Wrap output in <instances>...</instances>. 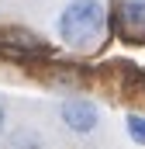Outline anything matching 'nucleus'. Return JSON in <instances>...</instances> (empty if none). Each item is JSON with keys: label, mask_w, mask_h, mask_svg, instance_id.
Instances as JSON below:
<instances>
[{"label": "nucleus", "mask_w": 145, "mask_h": 149, "mask_svg": "<svg viewBox=\"0 0 145 149\" xmlns=\"http://www.w3.org/2000/svg\"><path fill=\"white\" fill-rule=\"evenodd\" d=\"M107 24L100 0H69L59 14V38L69 49H90Z\"/></svg>", "instance_id": "nucleus-1"}, {"label": "nucleus", "mask_w": 145, "mask_h": 149, "mask_svg": "<svg viewBox=\"0 0 145 149\" xmlns=\"http://www.w3.org/2000/svg\"><path fill=\"white\" fill-rule=\"evenodd\" d=\"M52 56V49L41 42L38 35H31L28 28H3L0 31V59L7 63H35Z\"/></svg>", "instance_id": "nucleus-2"}, {"label": "nucleus", "mask_w": 145, "mask_h": 149, "mask_svg": "<svg viewBox=\"0 0 145 149\" xmlns=\"http://www.w3.org/2000/svg\"><path fill=\"white\" fill-rule=\"evenodd\" d=\"M110 24L121 42L128 45H145V0H117Z\"/></svg>", "instance_id": "nucleus-3"}, {"label": "nucleus", "mask_w": 145, "mask_h": 149, "mask_svg": "<svg viewBox=\"0 0 145 149\" xmlns=\"http://www.w3.org/2000/svg\"><path fill=\"white\" fill-rule=\"evenodd\" d=\"M59 118H62V125L76 132V135H90L97 125H100V111H97V104H90V101H83V97H69L62 108H59Z\"/></svg>", "instance_id": "nucleus-4"}, {"label": "nucleus", "mask_w": 145, "mask_h": 149, "mask_svg": "<svg viewBox=\"0 0 145 149\" xmlns=\"http://www.w3.org/2000/svg\"><path fill=\"white\" fill-rule=\"evenodd\" d=\"M48 83L52 87H86V73L79 66H55L48 73Z\"/></svg>", "instance_id": "nucleus-5"}, {"label": "nucleus", "mask_w": 145, "mask_h": 149, "mask_svg": "<svg viewBox=\"0 0 145 149\" xmlns=\"http://www.w3.org/2000/svg\"><path fill=\"white\" fill-rule=\"evenodd\" d=\"M3 149H45V142H41V135L31 132V128H14L7 135Z\"/></svg>", "instance_id": "nucleus-6"}, {"label": "nucleus", "mask_w": 145, "mask_h": 149, "mask_svg": "<svg viewBox=\"0 0 145 149\" xmlns=\"http://www.w3.org/2000/svg\"><path fill=\"white\" fill-rule=\"evenodd\" d=\"M124 128H128L131 142L145 146V114H138V111H128V114H124Z\"/></svg>", "instance_id": "nucleus-7"}, {"label": "nucleus", "mask_w": 145, "mask_h": 149, "mask_svg": "<svg viewBox=\"0 0 145 149\" xmlns=\"http://www.w3.org/2000/svg\"><path fill=\"white\" fill-rule=\"evenodd\" d=\"M3 125H7V108H3V101H0V135H3Z\"/></svg>", "instance_id": "nucleus-8"}]
</instances>
